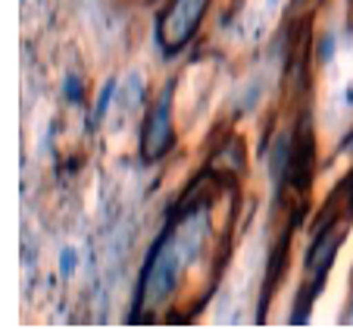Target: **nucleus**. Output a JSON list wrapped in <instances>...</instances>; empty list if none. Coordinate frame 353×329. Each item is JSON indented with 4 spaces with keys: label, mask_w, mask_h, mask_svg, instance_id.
Here are the masks:
<instances>
[{
    "label": "nucleus",
    "mask_w": 353,
    "mask_h": 329,
    "mask_svg": "<svg viewBox=\"0 0 353 329\" xmlns=\"http://www.w3.org/2000/svg\"><path fill=\"white\" fill-rule=\"evenodd\" d=\"M172 144H175V129H172V116H169V91H166L150 107V113L144 120V129H141V157L147 163H154L160 157H166Z\"/></svg>",
    "instance_id": "nucleus-2"
},
{
    "label": "nucleus",
    "mask_w": 353,
    "mask_h": 329,
    "mask_svg": "<svg viewBox=\"0 0 353 329\" xmlns=\"http://www.w3.org/2000/svg\"><path fill=\"white\" fill-rule=\"evenodd\" d=\"M332 54H334V35H325V38H322V44H319V60L322 63L332 60Z\"/></svg>",
    "instance_id": "nucleus-10"
},
{
    "label": "nucleus",
    "mask_w": 353,
    "mask_h": 329,
    "mask_svg": "<svg viewBox=\"0 0 353 329\" xmlns=\"http://www.w3.org/2000/svg\"><path fill=\"white\" fill-rule=\"evenodd\" d=\"M341 242H344V229L334 232V223L332 226H319L313 245H310V254H307V276L313 282H325V273L334 263V257H338Z\"/></svg>",
    "instance_id": "nucleus-4"
},
{
    "label": "nucleus",
    "mask_w": 353,
    "mask_h": 329,
    "mask_svg": "<svg viewBox=\"0 0 353 329\" xmlns=\"http://www.w3.org/2000/svg\"><path fill=\"white\" fill-rule=\"evenodd\" d=\"M319 289H322V282H313V289H307V285H303V292H300V298H297V310L291 314V323H294V326L307 323L310 310H313V298H316V292H319Z\"/></svg>",
    "instance_id": "nucleus-7"
},
{
    "label": "nucleus",
    "mask_w": 353,
    "mask_h": 329,
    "mask_svg": "<svg viewBox=\"0 0 353 329\" xmlns=\"http://www.w3.org/2000/svg\"><path fill=\"white\" fill-rule=\"evenodd\" d=\"M313 157H316V138L310 120L303 116L294 132V148H291V169H288V182H291L297 191H307L310 182H313Z\"/></svg>",
    "instance_id": "nucleus-3"
},
{
    "label": "nucleus",
    "mask_w": 353,
    "mask_h": 329,
    "mask_svg": "<svg viewBox=\"0 0 353 329\" xmlns=\"http://www.w3.org/2000/svg\"><path fill=\"white\" fill-rule=\"evenodd\" d=\"M350 310H353V304H350Z\"/></svg>",
    "instance_id": "nucleus-13"
},
{
    "label": "nucleus",
    "mask_w": 353,
    "mask_h": 329,
    "mask_svg": "<svg viewBox=\"0 0 353 329\" xmlns=\"http://www.w3.org/2000/svg\"><path fill=\"white\" fill-rule=\"evenodd\" d=\"M113 91H116V82L110 79L107 85H103V91H100V101H97V116H103V113H107V104L113 101Z\"/></svg>",
    "instance_id": "nucleus-9"
},
{
    "label": "nucleus",
    "mask_w": 353,
    "mask_h": 329,
    "mask_svg": "<svg viewBox=\"0 0 353 329\" xmlns=\"http://www.w3.org/2000/svg\"><path fill=\"white\" fill-rule=\"evenodd\" d=\"M207 7L210 0H172L169 3L166 13L157 22V44L163 47V54H179L181 47L194 38Z\"/></svg>",
    "instance_id": "nucleus-1"
},
{
    "label": "nucleus",
    "mask_w": 353,
    "mask_h": 329,
    "mask_svg": "<svg viewBox=\"0 0 353 329\" xmlns=\"http://www.w3.org/2000/svg\"><path fill=\"white\" fill-rule=\"evenodd\" d=\"M291 148H294V135L281 132L275 138L272 151H269V169H272V182L281 188V179H288V169H291Z\"/></svg>",
    "instance_id": "nucleus-6"
},
{
    "label": "nucleus",
    "mask_w": 353,
    "mask_h": 329,
    "mask_svg": "<svg viewBox=\"0 0 353 329\" xmlns=\"http://www.w3.org/2000/svg\"><path fill=\"white\" fill-rule=\"evenodd\" d=\"M63 91H66V97L72 104H81V97H85V82H81L79 75H69V79L63 82Z\"/></svg>",
    "instance_id": "nucleus-8"
},
{
    "label": "nucleus",
    "mask_w": 353,
    "mask_h": 329,
    "mask_svg": "<svg viewBox=\"0 0 353 329\" xmlns=\"http://www.w3.org/2000/svg\"><path fill=\"white\" fill-rule=\"evenodd\" d=\"M210 173H225V176L244 173V141H241L238 135H232V138L213 154V160H210Z\"/></svg>",
    "instance_id": "nucleus-5"
},
{
    "label": "nucleus",
    "mask_w": 353,
    "mask_h": 329,
    "mask_svg": "<svg viewBox=\"0 0 353 329\" xmlns=\"http://www.w3.org/2000/svg\"><path fill=\"white\" fill-rule=\"evenodd\" d=\"M275 3H279V0H269V7H275Z\"/></svg>",
    "instance_id": "nucleus-12"
},
{
    "label": "nucleus",
    "mask_w": 353,
    "mask_h": 329,
    "mask_svg": "<svg viewBox=\"0 0 353 329\" xmlns=\"http://www.w3.org/2000/svg\"><path fill=\"white\" fill-rule=\"evenodd\" d=\"M60 270H63V276H72V270H75V251H63Z\"/></svg>",
    "instance_id": "nucleus-11"
}]
</instances>
